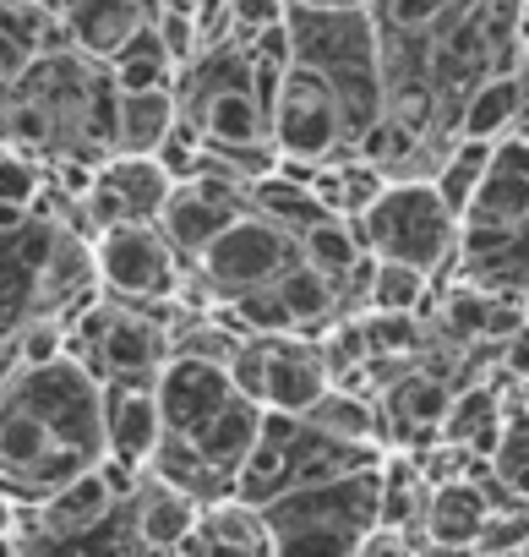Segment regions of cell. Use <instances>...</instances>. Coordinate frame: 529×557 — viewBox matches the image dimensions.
Wrapping results in <instances>:
<instances>
[{
	"label": "cell",
	"instance_id": "6da1fadb",
	"mask_svg": "<svg viewBox=\"0 0 529 557\" xmlns=\"http://www.w3.org/2000/svg\"><path fill=\"white\" fill-rule=\"evenodd\" d=\"M104 459L99 383L72 361L17 372L0 388V492L17 508L45 503Z\"/></svg>",
	"mask_w": 529,
	"mask_h": 557
},
{
	"label": "cell",
	"instance_id": "7a4b0ae2",
	"mask_svg": "<svg viewBox=\"0 0 529 557\" xmlns=\"http://www.w3.org/2000/svg\"><path fill=\"white\" fill-rule=\"evenodd\" d=\"M453 278L496 301L529 296V143H491L486 175L458 213Z\"/></svg>",
	"mask_w": 529,
	"mask_h": 557
},
{
	"label": "cell",
	"instance_id": "3957f363",
	"mask_svg": "<svg viewBox=\"0 0 529 557\" xmlns=\"http://www.w3.org/2000/svg\"><path fill=\"white\" fill-rule=\"evenodd\" d=\"M285 28H290V61L317 72L344 115V137L355 148V137L382 115V45H377V23L371 12H301L285 7Z\"/></svg>",
	"mask_w": 529,
	"mask_h": 557
},
{
	"label": "cell",
	"instance_id": "277c9868",
	"mask_svg": "<svg viewBox=\"0 0 529 557\" xmlns=\"http://www.w3.org/2000/svg\"><path fill=\"white\" fill-rule=\"evenodd\" d=\"M274 557H361L377 535V470H355L256 508Z\"/></svg>",
	"mask_w": 529,
	"mask_h": 557
},
{
	"label": "cell",
	"instance_id": "5b68a950",
	"mask_svg": "<svg viewBox=\"0 0 529 557\" xmlns=\"http://www.w3.org/2000/svg\"><path fill=\"white\" fill-rule=\"evenodd\" d=\"M366 257L377 262H404L431 278V290H442L453 278V251H458V219L442 208L431 181H388L377 202L350 219Z\"/></svg>",
	"mask_w": 529,
	"mask_h": 557
},
{
	"label": "cell",
	"instance_id": "8992f818",
	"mask_svg": "<svg viewBox=\"0 0 529 557\" xmlns=\"http://www.w3.org/2000/svg\"><path fill=\"white\" fill-rule=\"evenodd\" d=\"M301 262V240L290 230H279L274 219L262 213H240L229 219L197 257H191V278L207 290L213 307H229L240 296H256L268 290L274 278H285L290 268Z\"/></svg>",
	"mask_w": 529,
	"mask_h": 557
},
{
	"label": "cell",
	"instance_id": "52a82bcc",
	"mask_svg": "<svg viewBox=\"0 0 529 557\" xmlns=\"http://www.w3.org/2000/svg\"><path fill=\"white\" fill-rule=\"evenodd\" d=\"M186 268L169 240L153 224H115L104 235H93V278L99 296L126 301V307H175Z\"/></svg>",
	"mask_w": 529,
	"mask_h": 557
},
{
	"label": "cell",
	"instance_id": "ba28073f",
	"mask_svg": "<svg viewBox=\"0 0 529 557\" xmlns=\"http://www.w3.org/2000/svg\"><path fill=\"white\" fill-rule=\"evenodd\" d=\"M268 143L279 159L290 164H333V159H350V137H344V115H339V99L333 88L306 72V66H285L279 77V94L268 104Z\"/></svg>",
	"mask_w": 529,
	"mask_h": 557
},
{
	"label": "cell",
	"instance_id": "9c48e42d",
	"mask_svg": "<svg viewBox=\"0 0 529 557\" xmlns=\"http://www.w3.org/2000/svg\"><path fill=\"white\" fill-rule=\"evenodd\" d=\"M328 388H333V372L317 339H295V334L262 339V410L306 416Z\"/></svg>",
	"mask_w": 529,
	"mask_h": 557
},
{
	"label": "cell",
	"instance_id": "30bf717a",
	"mask_svg": "<svg viewBox=\"0 0 529 557\" xmlns=\"http://www.w3.org/2000/svg\"><path fill=\"white\" fill-rule=\"evenodd\" d=\"M99 421H104V459L126 470H148L164 437L153 388H99Z\"/></svg>",
	"mask_w": 529,
	"mask_h": 557
},
{
	"label": "cell",
	"instance_id": "8fae6325",
	"mask_svg": "<svg viewBox=\"0 0 529 557\" xmlns=\"http://www.w3.org/2000/svg\"><path fill=\"white\" fill-rule=\"evenodd\" d=\"M502 416H507V383L491 372L480 383H464L448 405V421L437 432V443L469 454V459H491L496 437H502Z\"/></svg>",
	"mask_w": 529,
	"mask_h": 557
},
{
	"label": "cell",
	"instance_id": "7c38bea8",
	"mask_svg": "<svg viewBox=\"0 0 529 557\" xmlns=\"http://www.w3.org/2000/svg\"><path fill=\"white\" fill-rule=\"evenodd\" d=\"M486 519H491V503H486V492L475 486V475L464 470V475L437 481V486L426 492L420 541H426V546H469V552H475ZM420 541H415V546H420Z\"/></svg>",
	"mask_w": 529,
	"mask_h": 557
},
{
	"label": "cell",
	"instance_id": "4fadbf2b",
	"mask_svg": "<svg viewBox=\"0 0 529 557\" xmlns=\"http://www.w3.org/2000/svg\"><path fill=\"white\" fill-rule=\"evenodd\" d=\"M55 17H61L66 45H72L77 55L99 61V66H104L137 28H148V23L137 17L131 0H55Z\"/></svg>",
	"mask_w": 529,
	"mask_h": 557
},
{
	"label": "cell",
	"instance_id": "5bb4252c",
	"mask_svg": "<svg viewBox=\"0 0 529 557\" xmlns=\"http://www.w3.org/2000/svg\"><path fill=\"white\" fill-rule=\"evenodd\" d=\"M175 557H274V552H268V530H262L256 508L229 497V503H213L197 513V524Z\"/></svg>",
	"mask_w": 529,
	"mask_h": 557
},
{
	"label": "cell",
	"instance_id": "9a60e30c",
	"mask_svg": "<svg viewBox=\"0 0 529 557\" xmlns=\"http://www.w3.org/2000/svg\"><path fill=\"white\" fill-rule=\"evenodd\" d=\"M197 513H202V508H197L191 497H180L175 486H164V481H153V475L142 470V486H137V497H131V524H137V541H142L148 557H175L180 541L191 535Z\"/></svg>",
	"mask_w": 529,
	"mask_h": 557
},
{
	"label": "cell",
	"instance_id": "2e32d148",
	"mask_svg": "<svg viewBox=\"0 0 529 557\" xmlns=\"http://www.w3.org/2000/svg\"><path fill=\"white\" fill-rule=\"evenodd\" d=\"M175 94L153 88V94H121L115 99V153L126 159H153L159 143L175 132Z\"/></svg>",
	"mask_w": 529,
	"mask_h": 557
},
{
	"label": "cell",
	"instance_id": "e0dca14e",
	"mask_svg": "<svg viewBox=\"0 0 529 557\" xmlns=\"http://www.w3.org/2000/svg\"><path fill=\"white\" fill-rule=\"evenodd\" d=\"M518 110H524V83L507 72V77H486L469 99H464V110H458V126H453V137H475V143H502L507 132H513V121H518Z\"/></svg>",
	"mask_w": 529,
	"mask_h": 557
},
{
	"label": "cell",
	"instance_id": "ac0fdd59",
	"mask_svg": "<svg viewBox=\"0 0 529 557\" xmlns=\"http://www.w3.org/2000/svg\"><path fill=\"white\" fill-rule=\"evenodd\" d=\"M301 421L323 437H339V443H355V448H382V421H377V405L366 394L328 388Z\"/></svg>",
	"mask_w": 529,
	"mask_h": 557
},
{
	"label": "cell",
	"instance_id": "d6986e66",
	"mask_svg": "<svg viewBox=\"0 0 529 557\" xmlns=\"http://www.w3.org/2000/svg\"><path fill=\"white\" fill-rule=\"evenodd\" d=\"M301 262H306L312 273H323L333 290H344L350 273L366 262V246H361V235H355L350 219H323V224H312V230L301 235Z\"/></svg>",
	"mask_w": 529,
	"mask_h": 557
},
{
	"label": "cell",
	"instance_id": "ffe728a7",
	"mask_svg": "<svg viewBox=\"0 0 529 557\" xmlns=\"http://www.w3.org/2000/svg\"><path fill=\"white\" fill-rule=\"evenodd\" d=\"M115 94H153V88H175V66L164 55V45L153 39V28H137L110 61H104Z\"/></svg>",
	"mask_w": 529,
	"mask_h": 557
},
{
	"label": "cell",
	"instance_id": "44dd1931",
	"mask_svg": "<svg viewBox=\"0 0 529 557\" xmlns=\"http://www.w3.org/2000/svg\"><path fill=\"white\" fill-rule=\"evenodd\" d=\"M431 301V278L404 268V262H377L371 257V285H366V312L388 318H420Z\"/></svg>",
	"mask_w": 529,
	"mask_h": 557
},
{
	"label": "cell",
	"instance_id": "7402d4cb",
	"mask_svg": "<svg viewBox=\"0 0 529 557\" xmlns=\"http://www.w3.org/2000/svg\"><path fill=\"white\" fill-rule=\"evenodd\" d=\"M486 159H491V143H475V137H453L448 143V153H442V164H437V175H431V191L442 197V208L458 219L464 213V202L475 197V186H480V175H486Z\"/></svg>",
	"mask_w": 529,
	"mask_h": 557
},
{
	"label": "cell",
	"instance_id": "603a6c76",
	"mask_svg": "<svg viewBox=\"0 0 529 557\" xmlns=\"http://www.w3.org/2000/svg\"><path fill=\"white\" fill-rule=\"evenodd\" d=\"M491 475L529 508V405L507 399V416H502V437H496V454L486 459Z\"/></svg>",
	"mask_w": 529,
	"mask_h": 557
},
{
	"label": "cell",
	"instance_id": "cb8c5ba5",
	"mask_svg": "<svg viewBox=\"0 0 529 557\" xmlns=\"http://www.w3.org/2000/svg\"><path fill=\"white\" fill-rule=\"evenodd\" d=\"M45 186H50V175H45V164H39V159H28V153H7V148H0V202H12V208H34V202L45 197Z\"/></svg>",
	"mask_w": 529,
	"mask_h": 557
},
{
	"label": "cell",
	"instance_id": "d4e9b609",
	"mask_svg": "<svg viewBox=\"0 0 529 557\" xmlns=\"http://www.w3.org/2000/svg\"><path fill=\"white\" fill-rule=\"evenodd\" d=\"M153 39L164 45V55H169V66L175 72H186L197 55H202V45H197V23H191V12H180V7H164L153 23Z\"/></svg>",
	"mask_w": 529,
	"mask_h": 557
},
{
	"label": "cell",
	"instance_id": "484cf974",
	"mask_svg": "<svg viewBox=\"0 0 529 557\" xmlns=\"http://www.w3.org/2000/svg\"><path fill=\"white\" fill-rule=\"evenodd\" d=\"M224 7H229L235 39H251V34H262V28L285 23V0H224Z\"/></svg>",
	"mask_w": 529,
	"mask_h": 557
},
{
	"label": "cell",
	"instance_id": "4316f807",
	"mask_svg": "<svg viewBox=\"0 0 529 557\" xmlns=\"http://www.w3.org/2000/svg\"><path fill=\"white\" fill-rule=\"evenodd\" d=\"M496 377L507 388H529V318H524V329L507 345H496Z\"/></svg>",
	"mask_w": 529,
	"mask_h": 557
},
{
	"label": "cell",
	"instance_id": "83f0119b",
	"mask_svg": "<svg viewBox=\"0 0 529 557\" xmlns=\"http://www.w3.org/2000/svg\"><path fill=\"white\" fill-rule=\"evenodd\" d=\"M17 513H23V508H17L7 492H0V541H12V535H17Z\"/></svg>",
	"mask_w": 529,
	"mask_h": 557
},
{
	"label": "cell",
	"instance_id": "f1b7e54d",
	"mask_svg": "<svg viewBox=\"0 0 529 557\" xmlns=\"http://www.w3.org/2000/svg\"><path fill=\"white\" fill-rule=\"evenodd\" d=\"M410 557H475V552L469 546H426L420 541V546H410Z\"/></svg>",
	"mask_w": 529,
	"mask_h": 557
},
{
	"label": "cell",
	"instance_id": "f546056e",
	"mask_svg": "<svg viewBox=\"0 0 529 557\" xmlns=\"http://www.w3.org/2000/svg\"><path fill=\"white\" fill-rule=\"evenodd\" d=\"M164 7H180V12H191V7H197V0H164Z\"/></svg>",
	"mask_w": 529,
	"mask_h": 557
},
{
	"label": "cell",
	"instance_id": "4dcf8cb0",
	"mask_svg": "<svg viewBox=\"0 0 529 557\" xmlns=\"http://www.w3.org/2000/svg\"><path fill=\"white\" fill-rule=\"evenodd\" d=\"M0 557H17V546H12V541H0Z\"/></svg>",
	"mask_w": 529,
	"mask_h": 557
},
{
	"label": "cell",
	"instance_id": "1f68e13d",
	"mask_svg": "<svg viewBox=\"0 0 529 557\" xmlns=\"http://www.w3.org/2000/svg\"><path fill=\"white\" fill-rule=\"evenodd\" d=\"M507 557H529V546H524V552H507Z\"/></svg>",
	"mask_w": 529,
	"mask_h": 557
},
{
	"label": "cell",
	"instance_id": "d6a6232c",
	"mask_svg": "<svg viewBox=\"0 0 529 557\" xmlns=\"http://www.w3.org/2000/svg\"><path fill=\"white\" fill-rule=\"evenodd\" d=\"M524 318H529V296H524Z\"/></svg>",
	"mask_w": 529,
	"mask_h": 557
},
{
	"label": "cell",
	"instance_id": "836d02e7",
	"mask_svg": "<svg viewBox=\"0 0 529 557\" xmlns=\"http://www.w3.org/2000/svg\"><path fill=\"white\" fill-rule=\"evenodd\" d=\"M518 7H529V0H518Z\"/></svg>",
	"mask_w": 529,
	"mask_h": 557
}]
</instances>
